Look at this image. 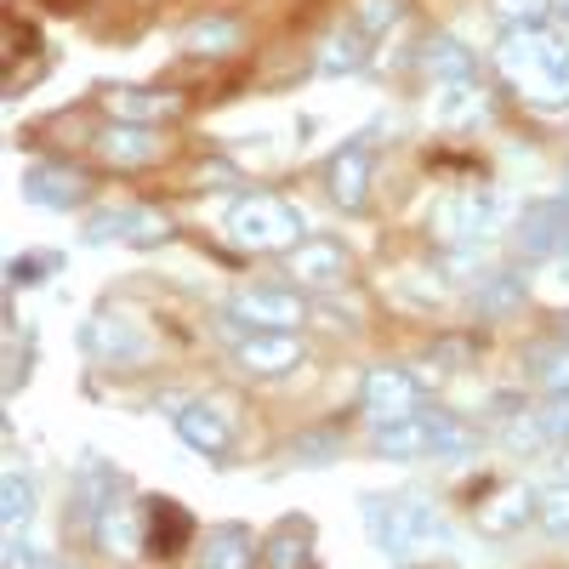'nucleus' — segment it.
Wrapping results in <instances>:
<instances>
[{
  "label": "nucleus",
  "instance_id": "obj_28",
  "mask_svg": "<svg viewBox=\"0 0 569 569\" xmlns=\"http://www.w3.org/2000/svg\"><path fill=\"white\" fill-rule=\"evenodd\" d=\"M370 34H359L353 23H342L337 34H330L325 46H319V69L325 74H353V69H365V58H370Z\"/></svg>",
  "mask_w": 569,
  "mask_h": 569
},
{
  "label": "nucleus",
  "instance_id": "obj_16",
  "mask_svg": "<svg viewBox=\"0 0 569 569\" xmlns=\"http://www.w3.org/2000/svg\"><path fill=\"white\" fill-rule=\"evenodd\" d=\"M233 359L251 376H284L302 365V337L297 330H233Z\"/></svg>",
  "mask_w": 569,
  "mask_h": 569
},
{
  "label": "nucleus",
  "instance_id": "obj_21",
  "mask_svg": "<svg viewBox=\"0 0 569 569\" xmlns=\"http://www.w3.org/2000/svg\"><path fill=\"white\" fill-rule=\"evenodd\" d=\"M262 563V541L246 530V525H217V530H206V541H200V569H257Z\"/></svg>",
  "mask_w": 569,
  "mask_h": 569
},
{
  "label": "nucleus",
  "instance_id": "obj_31",
  "mask_svg": "<svg viewBox=\"0 0 569 569\" xmlns=\"http://www.w3.org/2000/svg\"><path fill=\"white\" fill-rule=\"evenodd\" d=\"M29 512H34V485L18 467H7V485H0V518H7V530H23Z\"/></svg>",
  "mask_w": 569,
  "mask_h": 569
},
{
  "label": "nucleus",
  "instance_id": "obj_7",
  "mask_svg": "<svg viewBox=\"0 0 569 569\" xmlns=\"http://www.w3.org/2000/svg\"><path fill=\"white\" fill-rule=\"evenodd\" d=\"M308 319V302L284 284H246L228 297V325L233 330H297Z\"/></svg>",
  "mask_w": 569,
  "mask_h": 569
},
{
  "label": "nucleus",
  "instance_id": "obj_25",
  "mask_svg": "<svg viewBox=\"0 0 569 569\" xmlns=\"http://www.w3.org/2000/svg\"><path fill=\"white\" fill-rule=\"evenodd\" d=\"M525 382L541 388L547 399L569 393V337H547L525 348Z\"/></svg>",
  "mask_w": 569,
  "mask_h": 569
},
{
  "label": "nucleus",
  "instance_id": "obj_4",
  "mask_svg": "<svg viewBox=\"0 0 569 569\" xmlns=\"http://www.w3.org/2000/svg\"><path fill=\"white\" fill-rule=\"evenodd\" d=\"M228 240L240 251H297L302 246V217L279 194H240L228 206Z\"/></svg>",
  "mask_w": 569,
  "mask_h": 569
},
{
  "label": "nucleus",
  "instance_id": "obj_10",
  "mask_svg": "<svg viewBox=\"0 0 569 569\" xmlns=\"http://www.w3.org/2000/svg\"><path fill=\"white\" fill-rule=\"evenodd\" d=\"M74 342H80V353L103 359V365H131V359L149 353V337H142L126 313H91V319H80Z\"/></svg>",
  "mask_w": 569,
  "mask_h": 569
},
{
  "label": "nucleus",
  "instance_id": "obj_11",
  "mask_svg": "<svg viewBox=\"0 0 569 569\" xmlns=\"http://www.w3.org/2000/svg\"><path fill=\"white\" fill-rule=\"evenodd\" d=\"M284 268H291V279L308 284V291H342L353 257H348L342 240H325V233H313V240H302L297 251H284Z\"/></svg>",
  "mask_w": 569,
  "mask_h": 569
},
{
  "label": "nucleus",
  "instance_id": "obj_26",
  "mask_svg": "<svg viewBox=\"0 0 569 569\" xmlns=\"http://www.w3.org/2000/svg\"><path fill=\"white\" fill-rule=\"evenodd\" d=\"M142 512H149V552H154V558H171V552L188 541V530H194L188 507H177V501L149 496V501H142Z\"/></svg>",
  "mask_w": 569,
  "mask_h": 569
},
{
  "label": "nucleus",
  "instance_id": "obj_27",
  "mask_svg": "<svg viewBox=\"0 0 569 569\" xmlns=\"http://www.w3.org/2000/svg\"><path fill=\"white\" fill-rule=\"evenodd\" d=\"M530 297V284L518 279V273H485V279H472V313L479 319H501L512 308H525Z\"/></svg>",
  "mask_w": 569,
  "mask_h": 569
},
{
  "label": "nucleus",
  "instance_id": "obj_36",
  "mask_svg": "<svg viewBox=\"0 0 569 569\" xmlns=\"http://www.w3.org/2000/svg\"><path fill=\"white\" fill-rule=\"evenodd\" d=\"M52 268H58L52 257H12V268H7V284H23L29 273L40 279V273H52Z\"/></svg>",
  "mask_w": 569,
  "mask_h": 569
},
{
  "label": "nucleus",
  "instance_id": "obj_2",
  "mask_svg": "<svg viewBox=\"0 0 569 569\" xmlns=\"http://www.w3.org/2000/svg\"><path fill=\"white\" fill-rule=\"evenodd\" d=\"M365 525H370L376 547H382L388 558H399V563H421L433 552H450V541H456L450 512L433 496H421V490L365 496Z\"/></svg>",
  "mask_w": 569,
  "mask_h": 569
},
{
  "label": "nucleus",
  "instance_id": "obj_42",
  "mask_svg": "<svg viewBox=\"0 0 569 569\" xmlns=\"http://www.w3.org/2000/svg\"><path fill=\"white\" fill-rule=\"evenodd\" d=\"M563 206H569V182H563Z\"/></svg>",
  "mask_w": 569,
  "mask_h": 569
},
{
  "label": "nucleus",
  "instance_id": "obj_22",
  "mask_svg": "<svg viewBox=\"0 0 569 569\" xmlns=\"http://www.w3.org/2000/svg\"><path fill=\"white\" fill-rule=\"evenodd\" d=\"M421 74L433 80V86L479 80V58H472L456 34H427V40H421Z\"/></svg>",
  "mask_w": 569,
  "mask_h": 569
},
{
  "label": "nucleus",
  "instance_id": "obj_17",
  "mask_svg": "<svg viewBox=\"0 0 569 569\" xmlns=\"http://www.w3.org/2000/svg\"><path fill=\"white\" fill-rule=\"evenodd\" d=\"M370 171H376L370 142H348V149L330 154V166H325V194H330V206L365 211V200H370Z\"/></svg>",
  "mask_w": 569,
  "mask_h": 569
},
{
  "label": "nucleus",
  "instance_id": "obj_1",
  "mask_svg": "<svg viewBox=\"0 0 569 569\" xmlns=\"http://www.w3.org/2000/svg\"><path fill=\"white\" fill-rule=\"evenodd\" d=\"M501 80L530 109H569V34L558 29H507L496 46Z\"/></svg>",
  "mask_w": 569,
  "mask_h": 569
},
{
  "label": "nucleus",
  "instance_id": "obj_33",
  "mask_svg": "<svg viewBox=\"0 0 569 569\" xmlns=\"http://www.w3.org/2000/svg\"><path fill=\"white\" fill-rule=\"evenodd\" d=\"M536 427H541V439H547V445H569V393H558V399H541V410H536Z\"/></svg>",
  "mask_w": 569,
  "mask_h": 569
},
{
  "label": "nucleus",
  "instance_id": "obj_3",
  "mask_svg": "<svg viewBox=\"0 0 569 569\" xmlns=\"http://www.w3.org/2000/svg\"><path fill=\"white\" fill-rule=\"evenodd\" d=\"M370 450L382 461H445V456H467L472 450V427L456 410L421 405L399 421H376Z\"/></svg>",
  "mask_w": 569,
  "mask_h": 569
},
{
  "label": "nucleus",
  "instance_id": "obj_20",
  "mask_svg": "<svg viewBox=\"0 0 569 569\" xmlns=\"http://www.w3.org/2000/svg\"><path fill=\"white\" fill-rule=\"evenodd\" d=\"M120 496H126V479H120V472H109V467H80V479H74V507H69V530L91 536V530H98V518H103V507L120 501Z\"/></svg>",
  "mask_w": 569,
  "mask_h": 569
},
{
  "label": "nucleus",
  "instance_id": "obj_29",
  "mask_svg": "<svg viewBox=\"0 0 569 569\" xmlns=\"http://www.w3.org/2000/svg\"><path fill=\"white\" fill-rule=\"evenodd\" d=\"M536 525H541V536H552V541L569 547V485L536 490Z\"/></svg>",
  "mask_w": 569,
  "mask_h": 569
},
{
  "label": "nucleus",
  "instance_id": "obj_37",
  "mask_svg": "<svg viewBox=\"0 0 569 569\" xmlns=\"http://www.w3.org/2000/svg\"><path fill=\"white\" fill-rule=\"evenodd\" d=\"M330 450H337V433H319V439H308V433H302V439L291 445V456H297V461H325Z\"/></svg>",
  "mask_w": 569,
  "mask_h": 569
},
{
  "label": "nucleus",
  "instance_id": "obj_15",
  "mask_svg": "<svg viewBox=\"0 0 569 569\" xmlns=\"http://www.w3.org/2000/svg\"><path fill=\"white\" fill-rule=\"evenodd\" d=\"M23 194H29V206H40V211H80L86 194H91V182H86L80 166L40 160V166L23 171Z\"/></svg>",
  "mask_w": 569,
  "mask_h": 569
},
{
  "label": "nucleus",
  "instance_id": "obj_9",
  "mask_svg": "<svg viewBox=\"0 0 569 569\" xmlns=\"http://www.w3.org/2000/svg\"><path fill=\"white\" fill-rule=\"evenodd\" d=\"M512 246L525 262H552L563 246H569V206L563 200H536L518 211V228H512Z\"/></svg>",
  "mask_w": 569,
  "mask_h": 569
},
{
  "label": "nucleus",
  "instance_id": "obj_18",
  "mask_svg": "<svg viewBox=\"0 0 569 569\" xmlns=\"http://www.w3.org/2000/svg\"><path fill=\"white\" fill-rule=\"evenodd\" d=\"M472 518H479L485 536H518L536 518V490L518 485V479H501V485H490V496L479 501Z\"/></svg>",
  "mask_w": 569,
  "mask_h": 569
},
{
  "label": "nucleus",
  "instance_id": "obj_19",
  "mask_svg": "<svg viewBox=\"0 0 569 569\" xmlns=\"http://www.w3.org/2000/svg\"><path fill=\"white\" fill-rule=\"evenodd\" d=\"M103 109L120 126H154V120H177L182 98H177V91H154V86H109Z\"/></svg>",
  "mask_w": 569,
  "mask_h": 569
},
{
  "label": "nucleus",
  "instance_id": "obj_38",
  "mask_svg": "<svg viewBox=\"0 0 569 569\" xmlns=\"http://www.w3.org/2000/svg\"><path fill=\"white\" fill-rule=\"evenodd\" d=\"M552 273H558V284H569V246L552 257Z\"/></svg>",
  "mask_w": 569,
  "mask_h": 569
},
{
  "label": "nucleus",
  "instance_id": "obj_24",
  "mask_svg": "<svg viewBox=\"0 0 569 569\" xmlns=\"http://www.w3.org/2000/svg\"><path fill=\"white\" fill-rule=\"evenodd\" d=\"M490 114V86L479 80H456V86H439V98H433V120L445 131H467V126H479Z\"/></svg>",
  "mask_w": 569,
  "mask_h": 569
},
{
  "label": "nucleus",
  "instance_id": "obj_5",
  "mask_svg": "<svg viewBox=\"0 0 569 569\" xmlns=\"http://www.w3.org/2000/svg\"><path fill=\"white\" fill-rule=\"evenodd\" d=\"M507 217H512L507 194H496V188H467V194H450L439 206L433 228H439L445 246H485L507 228Z\"/></svg>",
  "mask_w": 569,
  "mask_h": 569
},
{
  "label": "nucleus",
  "instance_id": "obj_13",
  "mask_svg": "<svg viewBox=\"0 0 569 569\" xmlns=\"http://www.w3.org/2000/svg\"><path fill=\"white\" fill-rule=\"evenodd\" d=\"M91 547H98L103 558H114V563H131V558H142L149 552V512H142L137 501H109L103 507V518H98V530H91Z\"/></svg>",
  "mask_w": 569,
  "mask_h": 569
},
{
  "label": "nucleus",
  "instance_id": "obj_41",
  "mask_svg": "<svg viewBox=\"0 0 569 569\" xmlns=\"http://www.w3.org/2000/svg\"><path fill=\"white\" fill-rule=\"evenodd\" d=\"M40 569H80V563H69V558H46Z\"/></svg>",
  "mask_w": 569,
  "mask_h": 569
},
{
  "label": "nucleus",
  "instance_id": "obj_12",
  "mask_svg": "<svg viewBox=\"0 0 569 569\" xmlns=\"http://www.w3.org/2000/svg\"><path fill=\"white\" fill-rule=\"evenodd\" d=\"M171 427H177V439H182L188 450H200V456H211V461H222V456L233 450V421H228V410L211 405V399H182V405L171 410Z\"/></svg>",
  "mask_w": 569,
  "mask_h": 569
},
{
  "label": "nucleus",
  "instance_id": "obj_8",
  "mask_svg": "<svg viewBox=\"0 0 569 569\" xmlns=\"http://www.w3.org/2000/svg\"><path fill=\"white\" fill-rule=\"evenodd\" d=\"M427 405V388H421V376L405 370V365H376L365 370V382H359V410L370 421H399L410 410Z\"/></svg>",
  "mask_w": 569,
  "mask_h": 569
},
{
  "label": "nucleus",
  "instance_id": "obj_32",
  "mask_svg": "<svg viewBox=\"0 0 569 569\" xmlns=\"http://www.w3.org/2000/svg\"><path fill=\"white\" fill-rule=\"evenodd\" d=\"M490 12L507 23V29H541L552 18V0H490Z\"/></svg>",
  "mask_w": 569,
  "mask_h": 569
},
{
  "label": "nucleus",
  "instance_id": "obj_6",
  "mask_svg": "<svg viewBox=\"0 0 569 569\" xmlns=\"http://www.w3.org/2000/svg\"><path fill=\"white\" fill-rule=\"evenodd\" d=\"M86 246H166L171 240V217L149 206H103L80 222Z\"/></svg>",
  "mask_w": 569,
  "mask_h": 569
},
{
  "label": "nucleus",
  "instance_id": "obj_40",
  "mask_svg": "<svg viewBox=\"0 0 569 569\" xmlns=\"http://www.w3.org/2000/svg\"><path fill=\"white\" fill-rule=\"evenodd\" d=\"M552 18H558V23L569 29V0H552Z\"/></svg>",
  "mask_w": 569,
  "mask_h": 569
},
{
  "label": "nucleus",
  "instance_id": "obj_14",
  "mask_svg": "<svg viewBox=\"0 0 569 569\" xmlns=\"http://www.w3.org/2000/svg\"><path fill=\"white\" fill-rule=\"evenodd\" d=\"M91 154H98L109 171H142V166H154L166 154V142L154 126H120L109 120L98 137H91Z\"/></svg>",
  "mask_w": 569,
  "mask_h": 569
},
{
  "label": "nucleus",
  "instance_id": "obj_30",
  "mask_svg": "<svg viewBox=\"0 0 569 569\" xmlns=\"http://www.w3.org/2000/svg\"><path fill=\"white\" fill-rule=\"evenodd\" d=\"M399 18H405V0H353V12H348V23L370 40H382Z\"/></svg>",
  "mask_w": 569,
  "mask_h": 569
},
{
  "label": "nucleus",
  "instance_id": "obj_23",
  "mask_svg": "<svg viewBox=\"0 0 569 569\" xmlns=\"http://www.w3.org/2000/svg\"><path fill=\"white\" fill-rule=\"evenodd\" d=\"M308 552H313V525L302 512L279 518L262 536V569H308Z\"/></svg>",
  "mask_w": 569,
  "mask_h": 569
},
{
  "label": "nucleus",
  "instance_id": "obj_35",
  "mask_svg": "<svg viewBox=\"0 0 569 569\" xmlns=\"http://www.w3.org/2000/svg\"><path fill=\"white\" fill-rule=\"evenodd\" d=\"M23 370H29V348H23V337H7V393L23 388Z\"/></svg>",
  "mask_w": 569,
  "mask_h": 569
},
{
  "label": "nucleus",
  "instance_id": "obj_39",
  "mask_svg": "<svg viewBox=\"0 0 569 569\" xmlns=\"http://www.w3.org/2000/svg\"><path fill=\"white\" fill-rule=\"evenodd\" d=\"M552 472H558V485H569V450H558V456H552Z\"/></svg>",
  "mask_w": 569,
  "mask_h": 569
},
{
  "label": "nucleus",
  "instance_id": "obj_34",
  "mask_svg": "<svg viewBox=\"0 0 569 569\" xmlns=\"http://www.w3.org/2000/svg\"><path fill=\"white\" fill-rule=\"evenodd\" d=\"M233 40H240V29H233V23H217V18H206V23L188 29V46H194V52H228Z\"/></svg>",
  "mask_w": 569,
  "mask_h": 569
}]
</instances>
